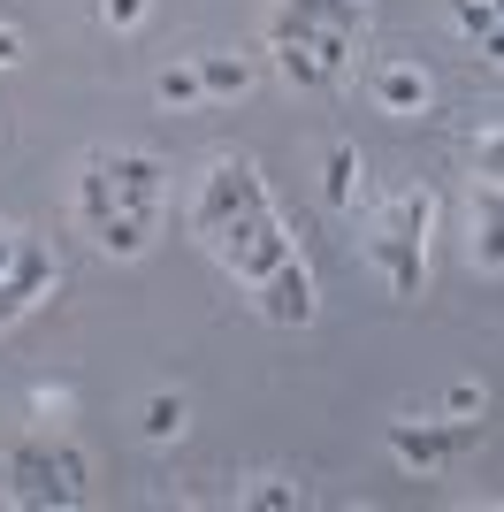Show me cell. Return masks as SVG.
I'll use <instances>...</instances> for the list:
<instances>
[{
  "label": "cell",
  "instance_id": "6da1fadb",
  "mask_svg": "<svg viewBox=\"0 0 504 512\" xmlns=\"http://www.w3.org/2000/svg\"><path fill=\"white\" fill-rule=\"evenodd\" d=\"M207 245H214L222 260H230V276H237V283H260L268 268H283V260L298 253L291 237H283V222H275V207H268V199H260V207H245L237 222H222V230H214Z\"/></svg>",
  "mask_w": 504,
  "mask_h": 512
},
{
  "label": "cell",
  "instance_id": "7a4b0ae2",
  "mask_svg": "<svg viewBox=\"0 0 504 512\" xmlns=\"http://www.w3.org/2000/svg\"><path fill=\"white\" fill-rule=\"evenodd\" d=\"M260 199H268V184H260V169H252V161H214L207 184H199V207H191V230L214 237L222 222H237V214L260 207Z\"/></svg>",
  "mask_w": 504,
  "mask_h": 512
},
{
  "label": "cell",
  "instance_id": "3957f363",
  "mask_svg": "<svg viewBox=\"0 0 504 512\" xmlns=\"http://www.w3.org/2000/svg\"><path fill=\"white\" fill-rule=\"evenodd\" d=\"M8 497H16V505H77V490H69L62 467H54V436H23V444L8 451Z\"/></svg>",
  "mask_w": 504,
  "mask_h": 512
},
{
  "label": "cell",
  "instance_id": "277c9868",
  "mask_svg": "<svg viewBox=\"0 0 504 512\" xmlns=\"http://www.w3.org/2000/svg\"><path fill=\"white\" fill-rule=\"evenodd\" d=\"M482 444V421H451V428H436V421H390V451H398L405 467H443V459H459V451H474Z\"/></svg>",
  "mask_w": 504,
  "mask_h": 512
},
{
  "label": "cell",
  "instance_id": "5b68a950",
  "mask_svg": "<svg viewBox=\"0 0 504 512\" xmlns=\"http://www.w3.org/2000/svg\"><path fill=\"white\" fill-rule=\"evenodd\" d=\"M252 291H260V314L283 321V329H306V321H314V276H306V260H298V253L283 260V268H268Z\"/></svg>",
  "mask_w": 504,
  "mask_h": 512
},
{
  "label": "cell",
  "instance_id": "8992f818",
  "mask_svg": "<svg viewBox=\"0 0 504 512\" xmlns=\"http://www.w3.org/2000/svg\"><path fill=\"white\" fill-rule=\"evenodd\" d=\"M100 161H107V184H115V207L153 214V199H161V161H153V153H100Z\"/></svg>",
  "mask_w": 504,
  "mask_h": 512
},
{
  "label": "cell",
  "instance_id": "52a82bcc",
  "mask_svg": "<svg viewBox=\"0 0 504 512\" xmlns=\"http://www.w3.org/2000/svg\"><path fill=\"white\" fill-rule=\"evenodd\" d=\"M367 260H375L382 276H390V291L398 299H420V276H428V260H420V245H405V237H367Z\"/></svg>",
  "mask_w": 504,
  "mask_h": 512
},
{
  "label": "cell",
  "instance_id": "ba28073f",
  "mask_svg": "<svg viewBox=\"0 0 504 512\" xmlns=\"http://www.w3.org/2000/svg\"><path fill=\"white\" fill-rule=\"evenodd\" d=\"M375 100L390 107V115H420V107H428V77H420V69H405V62H390L375 77Z\"/></svg>",
  "mask_w": 504,
  "mask_h": 512
},
{
  "label": "cell",
  "instance_id": "9c48e42d",
  "mask_svg": "<svg viewBox=\"0 0 504 512\" xmlns=\"http://www.w3.org/2000/svg\"><path fill=\"white\" fill-rule=\"evenodd\" d=\"M146 222H153V214H130V207H115V214H107V222H100L92 237H100V245H107L115 260H130V253H146Z\"/></svg>",
  "mask_w": 504,
  "mask_h": 512
},
{
  "label": "cell",
  "instance_id": "30bf717a",
  "mask_svg": "<svg viewBox=\"0 0 504 512\" xmlns=\"http://www.w3.org/2000/svg\"><path fill=\"white\" fill-rule=\"evenodd\" d=\"M77 214H84V230H100L107 214H115V184H107V161H84V184H77Z\"/></svg>",
  "mask_w": 504,
  "mask_h": 512
},
{
  "label": "cell",
  "instance_id": "8fae6325",
  "mask_svg": "<svg viewBox=\"0 0 504 512\" xmlns=\"http://www.w3.org/2000/svg\"><path fill=\"white\" fill-rule=\"evenodd\" d=\"M321 192H329V207H352V199H359V153L352 146H329V161H321Z\"/></svg>",
  "mask_w": 504,
  "mask_h": 512
},
{
  "label": "cell",
  "instance_id": "7c38bea8",
  "mask_svg": "<svg viewBox=\"0 0 504 512\" xmlns=\"http://www.w3.org/2000/svg\"><path fill=\"white\" fill-rule=\"evenodd\" d=\"M428 222H436V192H405L390 207V237H405V245H428Z\"/></svg>",
  "mask_w": 504,
  "mask_h": 512
},
{
  "label": "cell",
  "instance_id": "4fadbf2b",
  "mask_svg": "<svg viewBox=\"0 0 504 512\" xmlns=\"http://www.w3.org/2000/svg\"><path fill=\"white\" fill-rule=\"evenodd\" d=\"M191 69H199V92H222V100L252 85V69L237 62V54H207V62H191Z\"/></svg>",
  "mask_w": 504,
  "mask_h": 512
},
{
  "label": "cell",
  "instance_id": "5bb4252c",
  "mask_svg": "<svg viewBox=\"0 0 504 512\" xmlns=\"http://www.w3.org/2000/svg\"><path fill=\"white\" fill-rule=\"evenodd\" d=\"M451 23L466 39H482V54H497V0H451Z\"/></svg>",
  "mask_w": 504,
  "mask_h": 512
},
{
  "label": "cell",
  "instance_id": "9a60e30c",
  "mask_svg": "<svg viewBox=\"0 0 504 512\" xmlns=\"http://www.w3.org/2000/svg\"><path fill=\"white\" fill-rule=\"evenodd\" d=\"M138 428H146L153 444H176V436H184V398H168V390L146 398V421H138Z\"/></svg>",
  "mask_w": 504,
  "mask_h": 512
},
{
  "label": "cell",
  "instance_id": "2e32d148",
  "mask_svg": "<svg viewBox=\"0 0 504 512\" xmlns=\"http://www.w3.org/2000/svg\"><path fill=\"white\" fill-rule=\"evenodd\" d=\"M275 69H283L291 85H329L321 62H314V46H298V39H275Z\"/></svg>",
  "mask_w": 504,
  "mask_h": 512
},
{
  "label": "cell",
  "instance_id": "e0dca14e",
  "mask_svg": "<svg viewBox=\"0 0 504 512\" xmlns=\"http://www.w3.org/2000/svg\"><path fill=\"white\" fill-rule=\"evenodd\" d=\"M161 100L168 107H191V100H199V69H184V62L161 69Z\"/></svg>",
  "mask_w": 504,
  "mask_h": 512
},
{
  "label": "cell",
  "instance_id": "ac0fdd59",
  "mask_svg": "<svg viewBox=\"0 0 504 512\" xmlns=\"http://www.w3.org/2000/svg\"><path fill=\"white\" fill-rule=\"evenodd\" d=\"M54 467H62V482L84 497V482H92V467H84V451L77 444H54Z\"/></svg>",
  "mask_w": 504,
  "mask_h": 512
},
{
  "label": "cell",
  "instance_id": "d6986e66",
  "mask_svg": "<svg viewBox=\"0 0 504 512\" xmlns=\"http://www.w3.org/2000/svg\"><path fill=\"white\" fill-rule=\"evenodd\" d=\"M443 413H451V421H474V413H482V383H451Z\"/></svg>",
  "mask_w": 504,
  "mask_h": 512
},
{
  "label": "cell",
  "instance_id": "ffe728a7",
  "mask_svg": "<svg viewBox=\"0 0 504 512\" xmlns=\"http://www.w3.org/2000/svg\"><path fill=\"white\" fill-rule=\"evenodd\" d=\"M31 299H39V291H23L16 276H0V329H8V321H16L23 306H31Z\"/></svg>",
  "mask_w": 504,
  "mask_h": 512
},
{
  "label": "cell",
  "instance_id": "44dd1931",
  "mask_svg": "<svg viewBox=\"0 0 504 512\" xmlns=\"http://www.w3.org/2000/svg\"><path fill=\"white\" fill-rule=\"evenodd\" d=\"M252 505H260V512H291L298 490H291V482H260V490H252Z\"/></svg>",
  "mask_w": 504,
  "mask_h": 512
},
{
  "label": "cell",
  "instance_id": "7402d4cb",
  "mask_svg": "<svg viewBox=\"0 0 504 512\" xmlns=\"http://www.w3.org/2000/svg\"><path fill=\"white\" fill-rule=\"evenodd\" d=\"M138 16H146V0H100V23H115V31H130Z\"/></svg>",
  "mask_w": 504,
  "mask_h": 512
},
{
  "label": "cell",
  "instance_id": "603a6c76",
  "mask_svg": "<svg viewBox=\"0 0 504 512\" xmlns=\"http://www.w3.org/2000/svg\"><path fill=\"white\" fill-rule=\"evenodd\" d=\"M16 54H23V46H16V31H0V69L16 62Z\"/></svg>",
  "mask_w": 504,
  "mask_h": 512
},
{
  "label": "cell",
  "instance_id": "cb8c5ba5",
  "mask_svg": "<svg viewBox=\"0 0 504 512\" xmlns=\"http://www.w3.org/2000/svg\"><path fill=\"white\" fill-rule=\"evenodd\" d=\"M8 260H16V237H0V276H8Z\"/></svg>",
  "mask_w": 504,
  "mask_h": 512
}]
</instances>
